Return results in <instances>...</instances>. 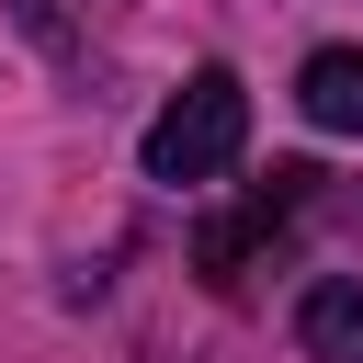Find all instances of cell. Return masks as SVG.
Segmentation results:
<instances>
[{"label": "cell", "mask_w": 363, "mask_h": 363, "mask_svg": "<svg viewBox=\"0 0 363 363\" xmlns=\"http://www.w3.org/2000/svg\"><path fill=\"white\" fill-rule=\"evenodd\" d=\"M295 102H306V125L363 136V45H318V57L295 68Z\"/></svg>", "instance_id": "obj_3"}, {"label": "cell", "mask_w": 363, "mask_h": 363, "mask_svg": "<svg viewBox=\"0 0 363 363\" xmlns=\"http://www.w3.org/2000/svg\"><path fill=\"white\" fill-rule=\"evenodd\" d=\"M238 147H250V91H238V68H193V79L159 102V125H147V182L193 193V182H216Z\"/></svg>", "instance_id": "obj_1"}, {"label": "cell", "mask_w": 363, "mask_h": 363, "mask_svg": "<svg viewBox=\"0 0 363 363\" xmlns=\"http://www.w3.org/2000/svg\"><path fill=\"white\" fill-rule=\"evenodd\" d=\"M306 193H318V170H306V159H284V170H272V182H261V193H250L238 216H216V227L193 238V272H204V284L227 295V284L250 272V250H261V238H272V227H284V216H295Z\"/></svg>", "instance_id": "obj_2"}, {"label": "cell", "mask_w": 363, "mask_h": 363, "mask_svg": "<svg viewBox=\"0 0 363 363\" xmlns=\"http://www.w3.org/2000/svg\"><path fill=\"white\" fill-rule=\"evenodd\" d=\"M295 340H306L318 363H363V284H352V272L306 284V306H295Z\"/></svg>", "instance_id": "obj_4"}, {"label": "cell", "mask_w": 363, "mask_h": 363, "mask_svg": "<svg viewBox=\"0 0 363 363\" xmlns=\"http://www.w3.org/2000/svg\"><path fill=\"white\" fill-rule=\"evenodd\" d=\"M11 23H23L34 45H57V57H68V45H91V23H102V0H11Z\"/></svg>", "instance_id": "obj_5"}]
</instances>
